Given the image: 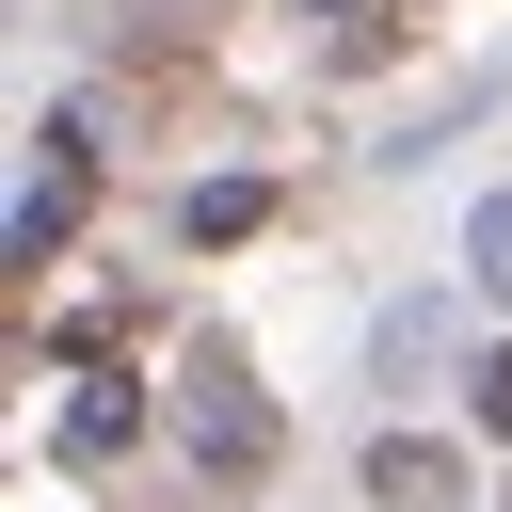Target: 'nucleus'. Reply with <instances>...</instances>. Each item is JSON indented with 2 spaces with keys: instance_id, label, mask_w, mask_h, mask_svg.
I'll return each instance as SVG.
<instances>
[{
  "instance_id": "nucleus-3",
  "label": "nucleus",
  "mask_w": 512,
  "mask_h": 512,
  "mask_svg": "<svg viewBox=\"0 0 512 512\" xmlns=\"http://www.w3.org/2000/svg\"><path fill=\"white\" fill-rule=\"evenodd\" d=\"M112 64H128V96H192V64H208V48H192V32H160V16H128V48H112Z\"/></svg>"
},
{
  "instance_id": "nucleus-1",
  "label": "nucleus",
  "mask_w": 512,
  "mask_h": 512,
  "mask_svg": "<svg viewBox=\"0 0 512 512\" xmlns=\"http://www.w3.org/2000/svg\"><path fill=\"white\" fill-rule=\"evenodd\" d=\"M80 208H96V160H80V128H48V160H32V208H16V256H48Z\"/></svg>"
},
{
  "instance_id": "nucleus-4",
  "label": "nucleus",
  "mask_w": 512,
  "mask_h": 512,
  "mask_svg": "<svg viewBox=\"0 0 512 512\" xmlns=\"http://www.w3.org/2000/svg\"><path fill=\"white\" fill-rule=\"evenodd\" d=\"M336 16H352V48H384V32H400V0H336Z\"/></svg>"
},
{
  "instance_id": "nucleus-5",
  "label": "nucleus",
  "mask_w": 512,
  "mask_h": 512,
  "mask_svg": "<svg viewBox=\"0 0 512 512\" xmlns=\"http://www.w3.org/2000/svg\"><path fill=\"white\" fill-rule=\"evenodd\" d=\"M480 416H512V352H496V368H480Z\"/></svg>"
},
{
  "instance_id": "nucleus-2",
  "label": "nucleus",
  "mask_w": 512,
  "mask_h": 512,
  "mask_svg": "<svg viewBox=\"0 0 512 512\" xmlns=\"http://www.w3.org/2000/svg\"><path fill=\"white\" fill-rule=\"evenodd\" d=\"M368 496H384V512H448V448H432V432H384V448H368Z\"/></svg>"
}]
</instances>
